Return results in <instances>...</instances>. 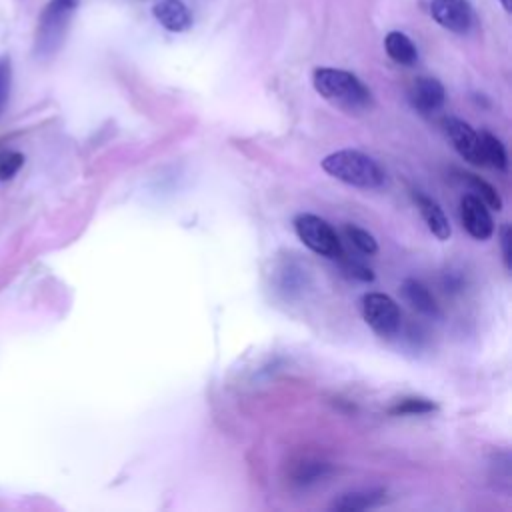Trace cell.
Listing matches in <instances>:
<instances>
[{"label":"cell","instance_id":"6da1fadb","mask_svg":"<svg viewBox=\"0 0 512 512\" xmlns=\"http://www.w3.org/2000/svg\"><path fill=\"white\" fill-rule=\"evenodd\" d=\"M316 92L346 114H364L372 108V92L352 72L340 68H316L312 74Z\"/></svg>","mask_w":512,"mask_h":512},{"label":"cell","instance_id":"7a4b0ae2","mask_svg":"<svg viewBox=\"0 0 512 512\" xmlns=\"http://www.w3.org/2000/svg\"><path fill=\"white\" fill-rule=\"evenodd\" d=\"M322 170L344 184L364 188V190L380 188L386 180L384 170L374 158H370L360 150H350V148L328 154L322 160Z\"/></svg>","mask_w":512,"mask_h":512},{"label":"cell","instance_id":"3957f363","mask_svg":"<svg viewBox=\"0 0 512 512\" xmlns=\"http://www.w3.org/2000/svg\"><path fill=\"white\" fill-rule=\"evenodd\" d=\"M76 8L78 0H50L44 6L34 38L36 58L46 60L60 50Z\"/></svg>","mask_w":512,"mask_h":512},{"label":"cell","instance_id":"277c9868","mask_svg":"<svg viewBox=\"0 0 512 512\" xmlns=\"http://www.w3.org/2000/svg\"><path fill=\"white\" fill-rule=\"evenodd\" d=\"M294 230L300 242L320 256L338 260L344 254V248L336 230L320 216L298 214L294 218Z\"/></svg>","mask_w":512,"mask_h":512},{"label":"cell","instance_id":"5b68a950","mask_svg":"<svg viewBox=\"0 0 512 512\" xmlns=\"http://www.w3.org/2000/svg\"><path fill=\"white\" fill-rule=\"evenodd\" d=\"M362 316L378 336L390 338L400 330V308L388 294H382V292L364 294Z\"/></svg>","mask_w":512,"mask_h":512},{"label":"cell","instance_id":"8992f818","mask_svg":"<svg viewBox=\"0 0 512 512\" xmlns=\"http://www.w3.org/2000/svg\"><path fill=\"white\" fill-rule=\"evenodd\" d=\"M444 130H446V136L450 138L452 146L456 148V152L468 160L470 164H476V166H484L486 160H484V152H482V140H480V134L464 120L460 118H444Z\"/></svg>","mask_w":512,"mask_h":512},{"label":"cell","instance_id":"52a82bcc","mask_svg":"<svg viewBox=\"0 0 512 512\" xmlns=\"http://www.w3.org/2000/svg\"><path fill=\"white\" fill-rule=\"evenodd\" d=\"M432 18L454 34H468L474 26V10L468 0H432Z\"/></svg>","mask_w":512,"mask_h":512},{"label":"cell","instance_id":"ba28073f","mask_svg":"<svg viewBox=\"0 0 512 512\" xmlns=\"http://www.w3.org/2000/svg\"><path fill=\"white\" fill-rule=\"evenodd\" d=\"M460 218L466 232L476 240H488L494 234L492 216L486 204L474 194H466L460 200Z\"/></svg>","mask_w":512,"mask_h":512},{"label":"cell","instance_id":"9c48e42d","mask_svg":"<svg viewBox=\"0 0 512 512\" xmlns=\"http://www.w3.org/2000/svg\"><path fill=\"white\" fill-rule=\"evenodd\" d=\"M408 100L418 112L430 114V112H436L442 108V104L446 100V90L440 80H436L432 76H420L410 84Z\"/></svg>","mask_w":512,"mask_h":512},{"label":"cell","instance_id":"30bf717a","mask_svg":"<svg viewBox=\"0 0 512 512\" xmlns=\"http://www.w3.org/2000/svg\"><path fill=\"white\" fill-rule=\"evenodd\" d=\"M156 22L170 32H186L192 26V16L182 0H152Z\"/></svg>","mask_w":512,"mask_h":512},{"label":"cell","instance_id":"8fae6325","mask_svg":"<svg viewBox=\"0 0 512 512\" xmlns=\"http://www.w3.org/2000/svg\"><path fill=\"white\" fill-rule=\"evenodd\" d=\"M416 204H418V210L428 226V230L438 238V240H448L450 234H452V228H450V220L448 216L444 214V210L438 206L436 200L424 196V194H416L414 196Z\"/></svg>","mask_w":512,"mask_h":512},{"label":"cell","instance_id":"7c38bea8","mask_svg":"<svg viewBox=\"0 0 512 512\" xmlns=\"http://www.w3.org/2000/svg\"><path fill=\"white\" fill-rule=\"evenodd\" d=\"M402 296L404 300L414 308L418 310L420 314H426V316H438V304L432 296V292L416 278H406L402 282Z\"/></svg>","mask_w":512,"mask_h":512},{"label":"cell","instance_id":"4fadbf2b","mask_svg":"<svg viewBox=\"0 0 512 512\" xmlns=\"http://www.w3.org/2000/svg\"><path fill=\"white\" fill-rule=\"evenodd\" d=\"M384 48H386V54L396 64L412 66L418 60V50H416L414 42L404 32H398V30L388 32L386 38H384Z\"/></svg>","mask_w":512,"mask_h":512},{"label":"cell","instance_id":"5bb4252c","mask_svg":"<svg viewBox=\"0 0 512 512\" xmlns=\"http://www.w3.org/2000/svg\"><path fill=\"white\" fill-rule=\"evenodd\" d=\"M384 498V490H360V492H348L342 494L338 500H334L330 504V510H338V512H360V510H368L374 508L382 502Z\"/></svg>","mask_w":512,"mask_h":512},{"label":"cell","instance_id":"9a60e30c","mask_svg":"<svg viewBox=\"0 0 512 512\" xmlns=\"http://www.w3.org/2000/svg\"><path fill=\"white\" fill-rule=\"evenodd\" d=\"M480 140H482V152H484L486 164H492L498 170H506L508 168V156H506L504 144L490 132H482Z\"/></svg>","mask_w":512,"mask_h":512},{"label":"cell","instance_id":"2e32d148","mask_svg":"<svg viewBox=\"0 0 512 512\" xmlns=\"http://www.w3.org/2000/svg\"><path fill=\"white\" fill-rule=\"evenodd\" d=\"M464 178H466L468 186L478 194V198H480L488 208H492V210H500V208H502V198H500L498 190H496L492 184H488L486 180H482V178L476 176V174H464Z\"/></svg>","mask_w":512,"mask_h":512},{"label":"cell","instance_id":"e0dca14e","mask_svg":"<svg viewBox=\"0 0 512 512\" xmlns=\"http://www.w3.org/2000/svg\"><path fill=\"white\" fill-rule=\"evenodd\" d=\"M434 410H436V404L432 400L418 398V396H408V398L398 400L390 408V414H394V416H400V414H428V412H434Z\"/></svg>","mask_w":512,"mask_h":512},{"label":"cell","instance_id":"ac0fdd59","mask_svg":"<svg viewBox=\"0 0 512 512\" xmlns=\"http://www.w3.org/2000/svg\"><path fill=\"white\" fill-rule=\"evenodd\" d=\"M24 154L18 150H0V182L12 180L24 166Z\"/></svg>","mask_w":512,"mask_h":512},{"label":"cell","instance_id":"d6986e66","mask_svg":"<svg viewBox=\"0 0 512 512\" xmlns=\"http://www.w3.org/2000/svg\"><path fill=\"white\" fill-rule=\"evenodd\" d=\"M12 92V58L8 54L0 56V118L4 116Z\"/></svg>","mask_w":512,"mask_h":512},{"label":"cell","instance_id":"ffe728a7","mask_svg":"<svg viewBox=\"0 0 512 512\" xmlns=\"http://www.w3.org/2000/svg\"><path fill=\"white\" fill-rule=\"evenodd\" d=\"M344 230H346L348 240H350L360 252H364V254H376V252H378V244H376L374 236H372L370 232H366L364 228H358V226H354V224H348Z\"/></svg>","mask_w":512,"mask_h":512},{"label":"cell","instance_id":"44dd1931","mask_svg":"<svg viewBox=\"0 0 512 512\" xmlns=\"http://www.w3.org/2000/svg\"><path fill=\"white\" fill-rule=\"evenodd\" d=\"M328 472V464L322 462H306L300 464L296 470V482L300 484H308V482H316L320 478H324V474Z\"/></svg>","mask_w":512,"mask_h":512},{"label":"cell","instance_id":"7402d4cb","mask_svg":"<svg viewBox=\"0 0 512 512\" xmlns=\"http://www.w3.org/2000/svg\"><path fill=\"white\" fill-rule=\"evenodd\" d=\"M338 260H342V270H344L348 276H352V278H358V280H364V282H370V280L374 278L372 270H370V268H366L364 264H360L358 260H352V258H344V254H342Z\"/></svg>","mask_w":512,"mask_h":512},{"label":"cell","instance_id":"603a6c76","mask_svg":"<svg viewBox=\"0 0 512 512\" xmlns=\"http://www.w3.org/2000/svg\"><path fill=\"white\" fill-rule=\"evenodd\" d=\"M512 228L510 224H502L500 228V248H502V260H504V266L506 270L512 268Z\"/></svg>","mask_w":512,"mask_h":512}]
</instances>
